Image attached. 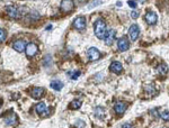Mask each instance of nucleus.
Masks as SVG:
<instances>
[{
	"mask_svg": "<svg viewBox=\"0 0 169 128\" xmlns=\"http://www.w3.org/2000/svg\"><path fill=\"white\" fill-rule=\"evenodd\" d=\"M94 28H95V35L98 37L99 39H105L106 37V24L103 19H97L95 22V25H94Z\"/></svg>",
	"mask_w": 169,
	"mask_h": 128,
	"instance_id": "nucleus-1",
	"label": "nucleus"
},
{
	"mask_svg": "<svg viewBox=\"0 0 169 128\" xmlns=\"http://www.w3.org/2000/svg\"><path fill=\"white\" fill-rule=\"evenodd\" d=\"M73 27L76 28L77 30H80V32H82L86 29V26H87V24H86V18L82 16H79L77 17L74 20H73Z\"/></svg>",
	"mask_w": 169,
	"mask_h": 128,
	"instance_id": "nucleus-2",
	"label": "nucleus"
},
{
	"mask_svg": "<svg viewBox=\"0 0 169 128\" xmlns=\"http://www.w3.org/2000/svg\"><path fill=\"white\" fill-rule=\"evenodd\" d=\"M35 110L42 117H47L50 115V109H47V107L44 102H39L35 107Z\"/></svg>",
	"mask_w": 169,
	"mask_h": 128,
	"instance_id": "nucleus-3",
	"label": "nucleus"
},
{
	"mask_svg": "<svg viewBox=\"0 0 169 128\" xmlns=\"http://www.w3.org/2000/svg\"><path fill=\"white\" fill-rule=\"evenodd\" d=\"M139 35H140V28L139 26L136 25V24H133V25H131L129 28V36L130 38L132 39V40H136L138 37H139Z\"/></svg>",
	"mask_w": 169,
	"mask_h": 128,
	"instance_id": "nucleus-4",
	"label": "nucleus"
},
{
	"mask_svg": "<svg viewBox=\"0 0 169 128\" xmlns=\"http://www.w3.org/2000/svg\"><path fill=\"white\" fill-rule=\"evenodd\" d=\"M26 46H27V43H26V40H24V39H18L16 42H14V44H12V48L17 52H24V51L26 50Z\"/></svg>",
	"mask_w": 169,
	"mask_h": 128,
	"instance_id": "nucleus-5",
	"label": "nucleus"
},
{
	"mask_svg": "<svg viewBox=\"0 0 169 128\" xmlns=\"http://www.w3.org/2000/svg\"><path fill=\"white\" fill-rule=\"evenodd\" d=\"M37 51H39L37 45L34 44V43H29V44H27V46H26L25 52H26V55H27L28 57H33V56H35L37 54Z\"/></svg>",
	"mask_w": 169,
	"mask_h": 128,
	"instance_id": "nucleus-6",
	"label": "nucleus"
},
{
	"mask_svg": "<svg viewBox=\"0 0 169 128\" xmlns=\"http://www.w3.org/2000/svg\"><path fill=\"white\" fill-rule=\"evenodd\" d=\"M6 12H7V15L12 18V19H17V18H19V10H18V8H16L15 6H8L7 8H6Z\"/></svg>",
	"mask_w": 169,
	"mask_h": 128,
	"instance_id": "nucleus-7",
	"label": "nucleus"
},
{
	"mask_svg": "<svg viewBox=\"0 0 169 128\" xmlns=\"http://www.w3.org/2000/svg\"><path fill=\"white\" fill-rule=\"evenodd\" d=\"M87 56H88L89 61H96V60H98L101 57V53H99V51L97 50L96 47H90L89 50H88Z\"/></svg>",
	"mask_w": 169,
	"mask_h": 128,
	"instance_id": "nucleus-8",
	"label": "nucleus"
},
{
	"mask_svg": "<svg viewBox=\"0 0 169 128\" xmlns=\"http://www.w3.org/2000/svg\"><path fill=\"white\" fill-rule=\"evenodd\" d=\"M144 19L149 25H154L158 22V16L157 14L153 12V11H148L146 14V16H144Z\"/></svg>",
	"mask_w": 169,
	"mask_h": 128,
	"instance_id": "nucleus-9",
	"label": "nucleus"
},
{
	"mask_svg": "<svg viewBox=\"0 0 169 128\" xmlns=\"http://www.w3.org/2000/svg\"><path fill=\"white\" fill-rule=\"evenodd\" d=\"M117 47L118 50L121 51V52H124V51H127L130 48V43L127 38L124 36V37H121V38L118 39L117 42Z\"/></svg>",
	"mask_w": 169,
	"mask_h": 128,
	"instance_id": "nucleus-10",
	"label": "nucleus"
},
{
	"mask_svg": "<svg viewBox=\"0 0 169 128\" xmlns=\"http://www.w3.org/2000/svg\"><path fill=\"white\" fill-rule=\"evenodd\" d=\"M61 10L64 11V12H69V11H71L73 9V7H74V4H73V1L71 0H63L61 1Z\"/></svg>",
	"mask_w": 169,
	"mask_h": 128,
	"instance_id": "nucleus-11",
	"label": "nucleus"
},
{
	"mask_svg": "<svg viewBox=\"0 0 169 128\" xmlns=\"http://www.w3.org/2000/svg\"><path fill=\"white\" fill-rule=\"evenodd\" d=\"M115 37H116V32H115L114 29H109L106 34V37H105V43H106V45H108V46L113 45L114 40H115Z\"/></svg>",
	"mask_w": 169,
	"mask_h": 128,
	"instance_id": "nucleus-12",
	"label": "nucleus"
},
{
	"mask_svg": "<svg viewBox=\"0 0 169 128\" xmlns=\"http://www.w3.org/2000/svg\"><path fill=\"white\" fill-rule=\"evenodd\" d=\"M109 70L112 71V72L116 73V74H119V73L123 71V65H122V63L118 61H114L111 63V65H109Z\"/></svg>",
	"mask_w": 169,
	"mask_h": 128,
	"instance_id": "nucleus-13",
	"label": "nucleus"
},
{
	"mask_svg": "<svg viewBox=\"0 0 169 128\" xmlns=\"http://www.w3.org/2000/svg\"><path fill=\"white\" fill-rule=\"evenodd\" d=\"M126 108H127V105L122 102V101H119V102H117V103L114 106V110H115V112L118 114V115H122V114L125 112Z\"/></svg>",
	"mask_w": 169,
	"mask_h": 128,
	"instance_id": "nucleus-14",
	"label": "nucleus"
},
{
	"mask_svg": "<svg viewBox=\"0 0 169 128\" xmlns=\"http://www.w3.org/2000/svg\"><path fill=\"white\" fill-rule=\"evenodd\" d=\"M44 88H41V87H36L34 88L33 91H32V97L34 99H39L42 95H44Z\"/></svg>",
	"mask_w": 169,
	"mask_h": 128,
	"instance_id": "nucleus-15",
	"label": "nucleus"
},
{
	"mask_svg": "<svg viewBox=\"0 0 169 128\" xmlns=\"http://www.w3.org/2000/svg\"><path fill=\"white\" fill-rule=\"evenodd\" d=\"M50 85L52 89L56 90V91H60V90L63 88V83H62L60 80H53V81L51 82Z\"/></svg>",
	"mask_w": 169,
	"mask_h": 128,
	"instance_id": "nucleus-16",
	"label": "nucleus"
},
{
	"mask_svg": "<svg viewBox=\"0 0 169 128\" xmlns=\"http://www.w3.org/2000/svg\"><path fill=\"white\" fill-rule=\"evenodd\" d=\"M17 123V117L15 114H11L10 116H8V117L6 118V124L8 125V126H11V125H15Z\"/></svg>",
	"mask_w": 169,
	"mask_h": 128,
	"instance_id": "nucleus-17",
	"label": "nucleus"
},
{
	"mask_svg": "<svg viewBox=\"0 0 169 128\" xmlns=\"http://www.w3.org/2000/svg\"><path fill=\"white\" fill-rule=\"evenodd\" d=\"M158 72L160 73L161 75H166L167 73H168V67L166 65V64H160L159 67H158Z\"/></svg>",
	"mask_w": 169,
	"mask_h": 128,
	"instance_id": "nucleus-18",
	"label": "nucleus"
},
{
	"mask_svg": "<svg viewBox=\"0 0 169 128\" xmlns=\"http://www.w3.org/2000/svg\"><path fill=\"white\" fill-rule=\"evenodd\" d=\"M159 116H160V118H161L162 120H165V121H169V111H167V110L160 111L159 112Z\"/></svg>",
	"mask_w": 169,
	"mask_h": 128,
	"instance_id": "nucleus-19",
	"label": "nucleus"
},
{
	"mask_svg": "<svg viewBox=\"0 0 169 128\" xmlns=\"http://www.w3.org/2000/svg\"><path fill=\"white\" fill-rule=\"evenodd\" d=\"M80 107H81V101L80 100H73L72 102L70 103V108H71V109H74V110H76V109H79Z\"/></svg>",
	"mask_w": 169,
	"mask_h": 128,
	"instance_id": "nucleus-20",
	"label": "nucleus"
},
{
	"mask_svg": "<svg viewBox=\"0 0 169 128\" xmlns=\"http://www.w3.org/2000/svg\"><path fill=\"white\" fill-rule=\"evenodd\" d=\"M80 74H81L80 71H71V72H69V77L73 80H77L80 77Z\"/></svg>",
	"mask_w": 169,
	"mask_h": 128,
	"instance_id": "nucleus-21",
	"label": "nucleus"
},
{
	"mask_svg": "<svg viewBox=\"0 0 169 128\" xmlns=\"http://www.w3.org/2000/svg\"><path fill=\"white\" fill-rule=\"evenodd\" d=\"M96 111V115H98V116H101V117H103L104 115H105V109L103 108V107H97L95 109Z\"/></svg>",
	"mask_w": 169,
	"mask_h": 128,
	"instance_id": "nucleus-22",
	"label": "nucleus"
},
{
	"mask_svg": "<svg viewBox=\"0 0 169 128\" xmlns=\"http://www.w3.org/2000/svg\"><path fill=\"white\" fill-rule=\"evenodd\" d=\"M6 37H7V34H6V30H5V29H2V28H0V43L5 42Z\"/></svg>",
	"mask_w": 169,
	"mask_h": 128,
	"instance_id": "nucleus-23",
	"label": "nucleus"
},
{
	"mask_svg": "<svg viewBox=\"0 0 169 128\" xmlns=\"http://www.w3.org/2000/svg\"><path fill=\"white\" fill-rule=\"evenodd\" d=\"M29 17H31V20H36L39 18V15L36 11H32V12H29Z\"/></svg>",
	"mask_w": 169,
	"mask_h": 128,
	"instance_id": "nucleus-24",
	"label": "nucleus"
},
{
	"mask_svg": "<svg viewBox=\"0 0 169 128\" xmlns=\"http://www.w3.org/2000/svg\"><path fill=\"white\" fill-rule=\"evenodd\" d=\"M144 90H146L148 93H151V95H153V93L156 92V90H154V88H153L152 85H146V87H144Z\"/></svg>",
	"mask_w": 169,
	"mask_h": 128,
	"instance_id": "nucleus-25",
	"label": "nucleus"
},
{
	"mask_svg": "<svg viewBox=\"0 0 169 128\" xmlns=\"http://www.w3.org/2000/svg\"><path fill=\"white\" fill-rule=\"evenodd\" d=\"M131 17H132L133 19H136V18L139 17V12H138V11H135V10H133L132 12H131Z\"/></svg>",
	"mask_w": 169,
	"mask_h": 128,
	"instance_id": "nucleus-26",
	"label": "nucleus"
},
{
	"mask_svg": "<svg viewBox=\"0 0 169 128\" xmlns=\"http://www.w3.org/2000/svg\"><path fill=\"white\" fill-rule=\"evenodd\" d=\"M76 126H77L78 128H79V127L84 128V123L82 121V120H78V121L76 123Z\"/></svg>",
	"mask_w": 169,
	"mask_h": 128,
	"instance_id": "nucleus-27",
	"label": "nucleus"
},
{
	"mask_svg": "<svg viewBox=\"0 0 169 128\" xmlns=\"http://www.w3.org/2000/svg\"><path fill=\"white\" fill-rule=\"evenodd\" d=\"M127 4H129V6L132 7V8H135V7H136V2H135V1H127Z\"/></svg>",
	"mask_w": 169,
	"mask_h": 128,
	"instance_id": "nucleus-28",
	"label": "nucleus"
},
{
	"mask_svg": "<svg viewBox=\"0 0 169 128\" xmlns=\"http://www.w3.org/2000/svg\"><path fill=\"white\" fill-rule=\"evenodd\" d=\"M122 128H133V127H132V125H131V124L126 123V124H124L123 126H122Z\"/></svg>",
	"mask_w": 169,
	"mask_h": 128,
	"instance_id": "nucleus-29",
	"label": "nucleus"
},
{
	"mask_svg": "<svg viewBox=\"0 0 169 128\" xmlns=\"http://www.w3.org/2000/svg\"><path fill=\"white\" fill-rule=\"evenodd\" d=\"M51 28H52V25H50V26H47V27H46V30H49V29H51Z\"/></svg>",
	"mask_w": 169,
	"mask_h": 128,
	"instance_id": "nucleus-30",
	"label": "nucleus"
}]
</instances>
